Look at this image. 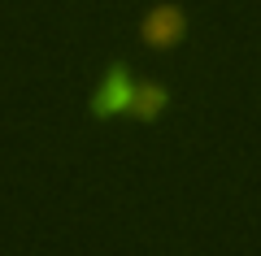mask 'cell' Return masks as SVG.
Returning a JSON list of instances; mask_svg holds the SVG:
<instances>
[{
    "label": "cell",
    "instance_id": "obj_1",
    "mask_svg": "<svg viewBox=\"0 0 261 256\" xmlns=\"http://www.w3.org/2000/svg\"><path fill=\"white\" fill-rule=\"evenodd\" d=\"M130 96H135V74L126 65H109L92 96V118L96 122H109V118H126L130 109Z\"/></svg>",
    "mask_w": 261,
    "mask_h": 256
},
{
    "label": "cell",
    "instance_id": "obj_2",
    "mask_svg": "<svg viewBox=\"0 0 261 256\" xmlns=\"http://www.w3.org/2000/svg\"><path fill=\"white\" fill-rule=\"evenodd\" d=\"M183 35H187V18H183L178 5H152L148 18H144V26H140V39L148 48H161V52L174 48Z\"/></svg>",
    "mask_w": 261,
    "mask_h": 256
},
{
    "label": "cell",
    "instance_id": "obj_3",
    "mask_svg": "<svg viewBox=\"0 0 261 256\" xmlns=\"http://www.w3.org/2000/svg\"><path fill=\"white\" fill-rule=\"evenodd\" d=\"M166 104H170V92L161 87V82H140V78H135V96H130L126 118H135V122H157L161 113H166Z\"/></svg>",
    "mask_w": 261,
    "mask_h": 256
}]
</instances>
